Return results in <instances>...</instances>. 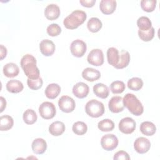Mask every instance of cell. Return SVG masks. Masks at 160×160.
<instances>
[{
	"label": "cell",
	"mask_w": 160,
	"mask_h": 160,
	"mask_svg": "<svg viewBox=\"0 0 160 160\" xmlns=\"http://www.w3.org/2000/svg\"><path fill=\"white\" fill-rule=\"evenodd\" d=\"M21 66L28 79H35L40 77L39 70L36 66V59L32 55L27 54L23 56L21 60Z\"/></svg>",
	"instance_id": "cell-1"
},
{
	"label": "cell",
	"mask_w": 160,
	"mask_h": 160,
	"mask_svg": "<svg viewBox=\"0 0 160 160\" xmlns=\"http://www.w3.org/2000/svg\"><path fill=\"white\" fill-rule=\"evenodd\" d=\"M87 18L86 13L81 10H75L68 15L63 21L66 28L74 29L84 23Z\"/></svg>",
	"instance_id": "cell-2"
},
{
	"label": "cell",
	"mask_w": 160,
	"mask_h": 160,
	"mask_svg": "<svg viewBox=\"0 0 160 160\" xmlns=\"http://www.w3.org/2000/svg\"><path fill=\"white\" fill-rule=\"evenodd\" d=\"M122 101L124 106L133 115L138 116L143 113V106L134 94L131 93L126 94L124 96Z\"/></svg>",
	"instance_id": "cell-3"
},
{
	"label": "cell",
	"mask_w": 160,
	"mask_h": 160,
	"mask_svg": "<svg viewBox=\"0 0 160 160\" xmlns=\"http://www.w3.org/2000/svg\"><path fill=\"white\" fill-rule=\"evenodd\" d=\"M85 111L92 118H99L104 113V106L101 102L96 99H91L86 103Z\"/></svg>",
	"instance_id": "cell-4"
},
{
	"label": "cell",
	"mask_w": 160,
	"mask_h": 160,
	"mask_svg": "<svg viewBox=\"0 0 160 160\" xmlns=\"http://www.w3.org/2000/svg\"><path fill=\"white\" fill-rule=\"evenodd\" d=\"M39 112L40 116L43 119H50L53 118L56 115V107L53 103L48 101H45L39 106Z\"/></svg>",
	"instance_id": "cell-5"
},
{
	"label": "cell",
	"mask_w": 160,
	"mask_h": 160,
	"mask_svg": "<svg viewBox=\"0 0 160 160\" xmlns=\"http://www.w3.org/2000/svg\"><path fill=\"white\" fill-rule=\"evenodd\" d=\"M101 144L104 149L112 151L118 145V139L113 134H107L101 138Z\"/></svg>",
	"instance_id": "cell-6"
},
{
	"label": "cell",
	"mask_w": 160,
	"mask_h": 160,
	"mask_svg": "<svg viewBox=\"0 0 160 160\" xmlns=\"http://www.w3.org/2000/svg\"><path fill=\"white\" fill-rule=\"evenodd\" d=\"M136 125V123L132 118L126 117L119 121L118 128L121 132L126 134H129L134 131Z\"/></svg>",
	"instance_id": "cell-7"
},
{
	"label": "cell",
	"mask_w": 160,
	"mask_h": 160,
	"mask_svg": "<svg viewBox=\"0 0 160 160\" xmlns=\"http://www.w3.org/2000/svg\"><path fill=\"white\" fill-rule=\"evenodd\" d=\"M58 106L62 112L69 113L74 110L76 103L72 98L68 96H62L58 101Z\"/></svg>",
	"instance_id": "cell-8"
},
{
	"label": "cell",
	"mask_w": 160,
	"mask_h": 160,
	"mask_svg": "<svg viewBox=\"0 0 160 160\" xmlns=\"http://www.w3.org/2000/svg\"><path fill=\"white\" fill-rule=\"evenodd\" d=\"M88 62L95 66H100L104 63V54L102 50L94 49L91 50L88 55Z\"/></svg>",
	"instance_id": "cell-9"
},
{
	"label": "cell",
	"mask_w": 160,
	"mask_h": 160,
	"mask_svg": "<svg viewBox=\"0 0 160 160\" xmlns=\"http://www.w3.org/2000/svg\"><path fill=\"white\" fill-rule=\"evenodd\" d=\"M86 44L82 40L76 39L73 41L71 44V52L74 56L76 58H81L83 56L86 52Z\"/></svg>",
	"instance_id": "cell-10"
},
{
	"label": "cell",
	"mask_w": 160,
	"mask_h": 160,
	"mask_svg": "<svg viewBox=\"0 0 160 160\" xmlns=\"http://www.w3.org/2000/svg\"><path fill=\"white\" fill-rule=\"evenodd\" d=\"M151 148V142L144 137L138 138L134 142V148L139 154L146 153Z\"/></svg>",
	"instance_id": "cell-11"
},
{
	"label": "cell",
	"mask_w": 160,
	"mask_h": 160,
	"mask_svg": "<svg viewBox=\"0 0 160 160\" xmlns=\"http://www.w3.org/2000/svg\"><path fill=\"white\" fill-rule=\"evenodd\" d=\"M108 108L110 111L113 113H118L122 111L124 108L122 98L121 96L112 97L108 102Z\"/></svg>",
	"instance_id": "cell-12"
},
{
	"label": "cell",
	"mask_w": 160,
	"mask_h": 160,
	"mask_svg": "<svg viewBox=\"0 0 160 160\" xmlns=\"http://www.w3.org/2000/svg\"><path fill=\"white\" fill-rule=\"evenodd\" d=\"M89 91V88L84 82H79L76 83L72 88L73 94L79 99H83L86 98Z\"/></svg>",
	"instance_id": "cell-13"
},
{
	"label": "cell",
	"mask_w": 160,
	"mask_h": 160,
	"mask_svg": "<svg viewBox=\"0 0 160 160\" xmlns=\"http://www.w3.org/2000/svg\"><path fill=\"white\" fill-rule=\"evenodd\" d=\"M41 52L45 56H52L56 49L54 42L49 39H44L39 44Z\"/></svg>",
	"instance_id": "cell-14"
},
{
	"label": "cell",
	"mask_w": 160,
	"mask_h": 160,
	"mask_svg": "<svg viewBox=\"0 0 160 160\" xmlns=\"http://www.w3.org/2000/svg\"><path fill=\"white\" fill-rule=\"evenodd\" d=\"M116 4L115 0H102L99 3V8L103 14H111L116 10Z\"/></svg>",
	"instance_id": "cell-15"
},
{
	"label": "cell",
	"mask_w": 160,
	"mask_h": 160,
	"mask_svg": "<svg viewBox=\"0 0 160 160\" xmlns=\"http://www.w3.org/2000/svg\"><path fill=\"white\" fill-rule=\"evenodd\" d=\"M44 15L48 20H55L58 19L60 15V9L58 5L50 4L45 8Z\"/></svg>",
	"instance_id": "cell-16"
},
{
	"label": "cell",
	"mask_w": 160,
	"mask_h": 160,
	"mask_svg": "<svg viewBox=\"0 0 160 160\" xmlns=\"http://www.w3.org/2000/svg\"><path fill=\"white\" fill-rule=\"evenodd\" d=\"M82 77L88 81L93 82L100 78L101 73L97 69L91 68H87L82 71Z\"/></svg>",
	"instance_id": "cell-17"
},
{
	"label": "cell",
	"mask_w": 160,
	"mask_h": 160,
	"mask_svg": "<svg viewBox=\"0 0 160 160\" xmlns=\"http://www.w3.org/2000/svg\"><path fill=\"white\" fill-rule=\"evenodd\" d=\"M32 150L36 154H43L47 149L46 141L42 138H36L32 142Z\"/></svg>",
	"instance_id": "cell-18"
},
{
	"label": "cell",
	"mask_w": 160,
	"mask_h": 160,
	"mask_svg": "<svg viewBox=\"0 0 160 160\" xmlns=\"http://www.w3.org/2000/svg\"><path fill=\"white\" fill-rule=\"evenodd\" d=\"M3 74L8 78H14L18 75L19 69L18 65L13 62H9L3 67Z\"/></svg>",
	"instance_id": "cell-19"
},
{
	"label": "cell",
	"mask_w": 160,
	"mask_h": 160,
	"mask_svg": "<svg viewBox=\"0 0 160 160\" xmlns=\"http://www.w3.org/2000/svg\"><path fill=\"white\" fill-rule=\"evenodd\" d=\"M65 125L61 121H54L51 123L49 127V132L54 136L61 135L65 131Z\"/></svg>",
	"instance_id": "cell-20"
},
{
	"label": "cell",
	"mask_w": 160,
	"mask_h": 160,
	"mask_svg": "<svg viewBox=\"0 0 160 160\" xmlns=\"http://www.w3.org/2000/svg\"><path fill=\"white\" fill-rule=\"evenodd\" d=\"M107 59L110 65L115 67L118 64L119 59V51L114 47L108 48L107 50Z\"/></svg>",
	"instance_id": "cell-21"
},
{
	"label": "cell",
	"mask_w": 160,
	"mask_h": 160,
	"mask_svg": "<svg viewBox=\"0 0 160 160\" xmlns=\"http://www.w3.org/2000/svg\"><path fill=\"white\" fill-rule=\"evenodd\" d=\"M93 92L95 95L101 99H106L108 97L109 90L107 86L102 83H97L93 86Z\"/></svg>",
	"instance_id": "cell-22"
},
{
	"label": "cell",
	"mask_w": 160,
	"mask_h": 160,
	"mask_svg": "<svg viewBox=\"0 0 160 160\" xmlns=\"http://www.w3.org/2000/svg\"><path fill=\"white\" fill-rule=\"evenodd\" d=\"M61 92V87L56 83H52L48 85L45 89L46 96L51 99H55L58 96Z\"/></svg>",
	"instance_id": "cell-23"
},
{
	"label": "cell",
	"mask_w": 160,
	"mask_h": 160,
	"mask_svg": "<svg viewBox=\"0 0 160 160\" xmlns=\"http://www.w3.org/2000/svg\"><path fill=\"white\" fill-rule=\"evenodd\" d=\"M23 88L22 83L18 80H9L6 84V89L11 93H19L23 90Z\"/></svg>",
	"instance_id": "cell-24"
},
{
	"label": "cell",
	"mask_w": 160,
	"mask_h": 160,
	"mask_svg": "<svg viewBox=\"0 0 160 160\" xmlns=\"http://www.w3.org/2000/svg\"><path fill=\"white\" fill-rule=\"evenodd\" d=\"M141 132L148 136H152L156 131V128L154 123L150 121H144L140 125Z\"/></svg>",
	"instance_id": "cell-25"
},
{
	"label": "cell",
	"mask_w": 160,
	"mask_h": 160,
	"mask_svg": "<svg viewBox=\"0 0 160 160\" xmlns=\"http://www.w3.org/2000/svg\"><path fill=\"white\" fill-rule=\"evenodd\" d=\"M129 61H130V54L129 52L122 49L119 52V62L114 68L116 69H123L128 66Z\"/></svg>",
	"instance_id": "cell-26"
},
{
	"label": "cell",
	"mask_w": 160,
	"mask_h": 160,
	"mask_svg": "<svg viewBox=\"0 0 160 160\" xmlns=\"http://www.w3.org/2000/svg\"><path fill=\"white\" fill-rule=\"evenodd\" d=\"M14 125V120L9 115H4L0 118V130L8 131L12 128Z\"/></svg>",
	"instance_id": "cell-27"
},
{
	"label": "cell",
	"mask_w": 160,
	"mask_h": 160,
	"mask_svg": "<svg viewBox=\"0 0 160 160\" xmlns=\"http://www.w3.org/2000/svg\"><path fill=\"white\" fill-rule=\"evenodd\" d=\"M102 22L98 18H91L88 21V29L92 32H98L102 28Z\"/></svg>",
	"instance_id": "cell-28"
},
{
	"label": "cell",
	"mask_w": 160,
	"mask_h": 160,
	"mask_svg": "<svg viewBox=\"0 0 160 160\" xmlns=\"http://www.w3.org/2000/svg\"><path fill=\"white\" fill-rule=\"evenodd\" d=\"M22 118L24 122L26 124H32L37 121L38 116L36 112L34 110L31 109H28L24 112Z\"/></svg>",
	"instance_id": "cell-29"
},
{
	"label": "cell",
	"mask_w": 160,
	"mask_h": 160,
	"mask_svg": "<svg viewBox=\"0 0 160 160\" xmlns=\"http://www.w3.org/2000/svg\"><path fill=\"white\" fill-rule=\"evenodd\" d=\"M98 128L102 132L111 131L114 128V123L109 119H104L98 122Z\"/></svg>",
	"instance_id": "cell-30"
},
{
	"label": "cell",
	"mask_w": 160,
	"mask_h": 160,
	"mask_svg": "<svg viewBox=\"0 0 160 160\" xmlns=\"http://www.w3.org/2000/svg\"><path fill=\"white\" fill-rule=\"evenodd\" d=\"M142 86H143V81L139 78H137V77L132 78L129 79L128 81V88L132 91H138L142 88Z\"/></svg>",
	"instance_id": "cell-31"
},
{
	"label": "cell",
	"mask_w": 160,
	"mask_h": 160,
	"mask_svg": "<svg viewBox=\"0 0 160 160\" xmlns=\"http://www.w3.org/2000/svg\"><path fill=\"white\" fill-rule=\"evenodd\" d=\"M137 26L139 30L148 31L152 27V22L148 17L141 16L137 20Z\"/></svg>",
	"instance_id": "cell-32"
},
{
	"label": "cell",
	"mask_w": 160,
	"mask_h": 160,
	"mask_svg": "<svg viewBox=\"0 0 160 160\" xmlns=\"http://www.w3.org/2000/svg\"><path fill=\"white\" fill-rule=\"evenodd\" d=\"M72 129L74 133L77 135L81 136L87 132L88 126L86 124L82 121H77L73 124Z\"/></svg>",
	"instance_id": "cell-33"
},
{
	"label": "cell",
	"mask_w": 160,
	"mask_h": 160,
	"mask_svg": "<svg viewBox=\"0 0 160 160\" xmlns=\"http://www.w3.org/2000/svg\"><path fill=\"white\" fill-rule=\"evenodd\" d=\"M154 29L153 27H151L148 31H141L138 30V35L140 39L143 41H149L152 39L154 36Z\"/></svg>",
	"instance_id": "cell-34"
},
{
	"label": "cell",
	"mask_w": 160,
	"mask_h": 160,
	"mask_svg": "<svg viewBox=\"0 0 160 160\" xmlns=\"http://www.w3.org/2000/svg\"><path fill=\"white\" fill-rule=\"evenodd\" d=\"M126 88L125 84L121 81H113L110 85V89L113 94H121Z\"/></svg>",
	"instance_id": "cell-35"
},
{
	"label": "cell",
	"mask_w": 160,
	"mask_h": 160,
	"mask_svg": "<svg viewBox=\"0 0 160 160\" xmlns=\"http://www.w3.org/2000/svg\"><path fill=\"white\" fill-rule=\"evenodd\" d=\"M156 0H142L141 1V7L146 12H152L156 6Z\"/></svg>",
	"instance_id": "cell-36"
},
{
	"label": "cell",
	"mask_w": 160,
	"mask_h": 160,
	"mask_svg": "<svg viewBox=\"0 0 160 160\" xmlns=\"http://www.w3.org/2000/svg\"><path fill=\"white\" fill-rule=\"evenodd\" d=\"M27 84L28 87L32 89V90H38L40 89L43 84L42 79L41 77H39L38 79H27Z\"/></svg>",
	"instance_id": "cell-37"
},
{
	"label": "cell",
	"mask_w": 160,
	"mask_h": 160,
	"mask_svg": "<svg viewBox=\"0 0 160 160\" xmlns=\"http://www.w3.org/2000/svg\"><path fill=\"white\" fill-rule=\"evenodd\" d=\"M61 32V27L56 23H52L49 25L47 28V33L50 36H57Z\"/></svg>",
	"instance_id": "cell-38"
},
{
	"label": "cell",
	"mask_w": 160,
	"mask_h": 160,
	"mask_svg": "<svg viewBox=\"0 0 160 160\" xmlns=\"http://www.w3.org/2000/svg\"><path fill=\"white\" fill-rule=\"evenodd\" d=\"M113 159L114 160H129L130 157L129 154L124 151H119L114 154Z\"/></svg>",
	"instance_id": "cell-39"
},
{
	"label": "cell",
	"mask_w": 160,
	"mask_h": 160,
	"mask_svg": "<svg viewBox=\"0 0 160 160\" xmlns=\"http://www.w3.org/2000/svg\"><path fill=\"white\" fill-rule=\"evenodd\" d=\"M79 2L84 7L91 8L96 3V0H80Z\"/></svg>",
	"instance_id": "cell-40"
},
{
	"label": "cell",
	"mask_w": 160,
	"mask_h": 160,
	"mask_svg": "<svg viewBox=\"0 0 160 160\" xmlns=\"http://www.w3.org/2000/svg\"><path fill=\"white\" fill-rule=\"evenodd\" d=\"M1 60H2L4 58H6L7 55V49L3 45H1Z\"/></svg>",
	"instance_id": "cell-41"
},
{
	"label": "cell",
	"mask_w": 160,
	"mask_h": 160,
	"mask_svg": "<svg viewBox=\"0 0 160 160\" xmlns=\"http://www.w3.org/2000/svg\"><path fill=\"white\" fill-rule=\"evenodd\" d=\"M0 100H1V109H0L1 111H0V112H2L6 107V101L2 96L0 97Z\"/></svg>",
	"instance_id": "cell-42"
}]
</instances>
